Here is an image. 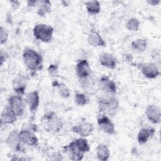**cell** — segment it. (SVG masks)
<instances>
[{
	"mask_svg": "<svg viewBox=\"0 0 161 161\" xmlns=\"http://www.w3.org/2000/svg\"><path fill=\"white\" fill-rule=\"evenodd\" d=\"M64 150L72 160H81L85 153L90 151V146L87 140L84 137L77 138L64 147Z\"/></svg>",
	"mask_w": 161,
	"mask_h": 161,
	"instance_id": "obj_1",
	"label": "cell"
},
{
	"mask_svg": "<svg viewBox=\"0 0 161 161\" xmlns=\"http://www.w3.org/2000/svg\"><path fill=\"white\" fill-rule=\"evenodd\" d=\"M23 59L25 66L31 71H37L43 68V57L35 50L30 48H25Z\"/></svg>",
	"mask_w": 161,
	"mask_h": 161,
	"instance_id": "obj_2",
	"label": "cell"
},
{
	"mask_svg": "<svg viewBox=\"0 0 161 161\" xmlns=\"http://www.w3.org/2000/svg\"><path fill=\"white\" fill-rule=\"evenodd\" d=\"M41 121L43 127L47 131L58 133L63 127L62 119L53 111L45 113Z\"/></svg>",
	"mask_w": 161,
	"mask_h": 161,
	"instance_id": "obj_3",
	"label": "cell"
},
{
	"mask_svg": "<svg viewBox=\"0 0 161 161\" xmlns=\"http://www.w3.org/2000/svg\"><path fill=\"white\" fill-rule=\"evenodd\" d=\"M33 33L37 40L44 43H48L52 39L53 28L49 25L38 23L34 26Z\"/></svg>",
	"mask_w": 161,
	"mask_h": 161,
	"instance_id": "obj_4",
	"label": "cell"
},
{
	"mask_svg": "<svg viewBox=\"0 0 161 161\" xmlns=\"http://www.w3.org/2000/svg\"><path fill=\"white\" fill-rule=\"evenodd\" d=\"M98 105L101 112L112 113L118 109L119 101L114 97H101L98 99Z\"/></svg>",
	"mask_w": 161,
	"mask_h": 161,
	"instance_id": "obj_5",
	"label": "cell"
},
{
	"mask_svg": "<svg viewBox=\"0 0 161 161\" xmlns=\"http://www.w3.org/2000/svg\"><path fill=\"white\" fill-rule=\"evenodd\" d=\"M28 82V77L22 74L17 75L12 81V87L14 91L19 96L23 95Z\"/></svg>",
	"mask_w": 161,
	"mask_h": 161,
	"instance_id": "obj_6",
	"label": "cell"
},
{
	"mask_svg": "<svg viewBox=\"0 0 161 161\" xmlns=\"http://www.w3.org/2000/svg\"><path fill=\"white\" fill-rule=\"evenodd\" d=\"M8 106L14 112L17 116H21L25 111L24 102L19 95L11 96L9 97Z\"/></svg>",
	"mask_w": 161,
	"mask_h": 161,
	"instance_id": "obj_7",
	"label": "cell"
},
{
	"mask_svg": "<svg viewBox=\"0 0 161 161\" xmlns=\"http://www.w3.org/2000/svg\"><path fill=\"white\" fill-rule=\"evenodd\" d=\"M97 121L99 128L103 132L109 135H113L116 133L114 125L108 116L101 115L97 118Z\"/></svg>",
	"mask_w": 161,
	"mask_h": 161,
	"instance_id": "obj_8",
	"label": "cell"
},
{
	"mask_svg": "<svg viewBox=\"0 0 161 161\" xmlns=\"http://www.w3.org/2000/svg\"><path fill=\"white\" fill-rule=\"evenodd\" d=\"M19 139L21 143L28 146L35 147L38 144V140L35 135L28 130H22L18 133Z\"/></svg>",
	"mask_w": 161,
	"mask_h": 161,
	"instance_id": "obj_9",
	"label": "cell"
},
{
	"mask_svg": "<svg viewBox=\"0 0 161 161\" xmlns=\"http://www.w3.org/2000/svg\"><path fill=\"white\" fill-rule=\"evenodd\" d=\"M75 72L79 80L87 78L91 75V67L86 59L79 60L75 65Z\"/></svg>",
	"mask_w": 161,
	"mask_h": 161,
	"instance_id": "obj_10",
	"label": "cell"
},
{
	"mask_svg": "<svg viewBox=\"0 0 161 161\" xmlns=\"http://www.w3.org/2000/svg\"><path fill=\"white\" fill-rule=\"evenodd\" d=\"M99 87L101 90L107 93L114 94L117 91L116 83L106 75H103L100 77L99 80Z\"/></svg>",
	"mask_w": 161,
	"mask_h": 161,
	"instance_id": "obj_11",
	"label": "cell"
},
{
	"mask_svg": "<svg viewBox=\"0 0 161 161\" xmlns=\"http://www.w3.org/2000/svg\"><path fill=\"white\" fill-rule=\"evenodd\" d=\"M94 130L93 125L89 122H82L76 126H74L72 131L78 134L81 137L89 136Z\"/></svg>",
	"mask_w": 161,
	"mask_h": 161,
	"instance_id": "obj_12",
	"label": "cell"
},
{
	"mask_svg": "<svg viewBox=\"0 0 161 161\" xmlns=\"http://www.w3.org/2000/svg\"><path fill=\"white\" fill-rule=\"evenodd\" d=\"M18 133L19 131L16 130L11 131L6 138L5 143L9 147H11L16 151L20 152L21 151L22 147L21 145V143L19 139Z\"/></svg>",
	"mask_w": 161,
	"mask_h": 161,
	"instance_id": "obj_13",
	"label": "cell"
},
{
	"mask_svg": "<svg viewBox=\"0 0 161 161\" xmlns=\"http://www.w3.org/2000/svg\"><path fill=\"white\" fill-rule=\"evenodd\" d=\"M145 114L147 119L153 124L160 123L161 119L160 109L155 104H150L146 109Z\"/></svg>",
	"mask_w": 161,
	"mask_h": 161,
	"instance_id": "obj_14",
	"label": "cell"
},
{
	"mask_svg": "<svg viewBox=\"0 0 161 161\" xmlns=\"http://www.w3.org/2000/svg\"><path fill=\"white\" fill-rule=\"evenodd\" d=\"M25 101L31 113H35L40 104V96L38 91H33L29 92L26 95Z\"/></svg>",
	"mask_w": 161,
	"mask_h": 161,
	"instance_id": "obj_15",
	"label": "cell"
},
{
	"mask_svg": "<svg viewBox=\"0 0 161 161\" xmlns=\"http://www.w3.org/2000/svg\"><path fill=\"white\" fill-rule=\"evenodd\" d=\"M141 71L148 79H155L160 75V70L154 63H145L142 65Z\"/></svg>",
	"mask_w": 161,
	"mask_h": 161,
	"instance_id": "obj_16",
	"label": "cell"
},
{
	"mask_svg": "<svg viewBox=\"0 0 161 161\" xmlns=\"http://www.w3.org/2000/svg\"><path fill=\"white\" fill-rule=\"evenodd\" d=\"M100 64L109 69H114L116 67V60L114 56L108 52L101 53L99 57Z\"/></svg>",
	"mask_w": 161,
	"mask_h": 161,
	"instance_id": "obj_17",
	"label": "cell"
},
{
	"mask_svg": "<svg viewBox=\"0 0 161 161\" xmlns=\"http://www.w3.org/2000/svg\"><path fill=\"white\" fill-rule=\"evenodd\" d=\"M155 133L154 128L152 127L143 128L140 130L137 135V140L140 145L146 143L151 138L153 137Z\"/></svg>",
	"mask_w": 161,
	"mask_h": 161,
	"instance_id": "obj_18",
	"label": "cell"
},
{
	"mask_svg": "<svg viewBox=\"0 0 161 161\" xmlns=\"http://www.w3.org/2000/svg\"><path fill=\"white\" fill-rule=\"evenodd\" d=\"M17 118V115L8 106L2 111L1 114V123L4 125H10L14 123Z\"/></svg>",
	"mask_w": 161,
	"mask_h": 161,
	"instance_id": "obj_19",
	"label": "cell"
},
{
	"mask_svg": "<svg viewBox=\"0 0 161 161\" xmlns=\"http://www.w3.org/2000/svg\"><path fill=\"white\" fill-rule=\"evenodd\" d=\"M87 42L92 47H104L106 46V43L97 31H92L89 34L87 37Z\"/></svg>",
	"mask_w": 161,
	"mask_h": 161,
	"instance_id": "obj_20",
	"label": "cell"
},
{
	"mask_svg": "<svg viewBox=\"0 0 161 161\" xmlns=\"http://www.w3.org/2000/svg\"><path fill=\"white\" fill-rule=\"evenodd\" d=\"M37 14L42 17L45 16L47 14L51 12L52 4L48 0L38 1L37 3Z\"/></svg>",
	"mask_w": 161,
	"mask_h": 161,
	"instance_id": "obj_21",
	"label": "cell"
},
{
	"mask_svg": "<svg viewBox=\"0 0 161 161\" xmlns=\"http://www.w3.org/2000/svg\"><path fill=\"white\" fill-rule=\"evenodd\" d=\"M96 155L97 158L101 161H106L110 156V151L105 144H99L96 148Z\"/></svg>",
	"mask_w": 161,
	"mask_h": 161,
	"instance_id": "obj_22",
	"label": "cell"
},
{
	"mask_svg": "<svg viewBox=\"0 0 161 161\" xmlns=\"http://www.w3.org/2000/svg\"><path fill=\"white\" fill-rule=\"evenodd\" d=\"M87 11L91 15H96L101 11V4L98 1H88L84 3Z\"/></svg>",
	"mask_w": 161,
	"mask_h": 161,
	"instance_id": "obj_23",
	"label": "cell"
},
{
	"mask_svg": "<svg viewBox=\"0 0 161 161\" xmlns=\"http://www.w3.org/2000/svg\"><path fill=\"white\" fill-rule=\"evenodd\" d=\"M131 47L133 50L138 52H144L147 47V42L145 39L138 38L134 40L131 42Z\"/></svg>",
	"mask_w": 161,
	"mask_h": 161,
	"instance_id": "obj_24",
	"label": "cell"
},
{
	"mask_svg": "<svg viewBox=\"0 0 161 161\" xmlns=\"http://www.w3.org/2000/svg\"><path fill=\"white\" fill-rule=\"evenodd\" d=\"M52 84L53 86H55L58 88L59 94L61 97L64 98H67L70 96V91L65 84L60 83L57 80H54Z\"/></svg>",
	"mask_w": 161,
	"mask_h": 161,
	"instance_id": "obj_25",
	"label": "cell"
},
{
	"mask_svg": "<svg viewBox=\"0 0 161 161\" xmlns=\"http://www.w3.org/2000/svg\"><path fill=\"white\" fill-rule=\"evenodd\" d=\"M126 28L132 31H136L139 29L140 26V21L135 18H130L127 20L126 23Z\"/></svg>",
	"mask_w": 161,
	"mask_h": 161,
	"instance_id": "obj_26",
	"label": "cell"
},
{
	"mask_svg": "<svg viewBox=\"0 0 161 161\" xmlns=\"http://www.w3.org/2000/svg\"><path fill=\"white\" fill-rule=\"evenodd\" d=\"M74 101L78 106H84L88 103L89 99L84 94L76 93L74 96Z\"/></svg>",
	"mask_w": 161,
	"mask_h": 161,
	"instance_id": "obj_27",
	"label": "cell"
},
{
	"mask_svg": "<svg viewBox=\"0 0 161 161\" xmlns=\"http://www.w3.org/2000/svg\"><path fill=\"white\" fill-rule=\"evenodd\" d=\"M79 82L81 87L87 91L92 90L94 86V82L90 76L83 79H79Z\"/></svg>",
	"mask_w": 161,
	"mask_h": 161,
	"instance_id": "obj_28",
	"label": "cell"
},
{
	"mask_svg": "<svg viewBox=\"0 0 161 161\" xmlns=\"http://www.w3.org/2000/svg\"><path fill=\"white\" fill-rule=\"evenodd\" d=\"M9 34L8 30L3 26L0 28V42L1 45L4 44L8 39Z\"/></svg>",
	"mask_w": 161,
	"mask_h": 161,
	"instance_id": "obj_29",
	"label": "cell"
},
{
	"mask_svg": "<svg viewBox=\"0 0 161 161\" xmlns=\"http://www.w3.org/2000/svg\"><path fill=\"white\" fill-rule=\"evenodd\" d=\"M48 72L51 77H57L58 76V67L57 65L51 64L48 68Z\"/></svg>",
	"mask_w": 161,
	"mask_h": 161,
	"instance_id": "obj_30",
	"label": "cell"
},
{
	"mask_svg": "<svg viewBox=\"0 0 161 161\" xmlns=\"http://www.w3.org/2000/svg\"><path fill=\"white\" fill-rule=\"evenodd\" d=\"M147 3L151 6H157L160 4V0H148Z\"/></svg>",
	"mask_w": 161,
	"mask_h": 161,
	"instance_id": "obj_31",
	"label": "cell"
},
{
	"mask_svg": "<svg viewBox=\"0 0 161 161\" xmlns=\"http://www.w3.org/2000/svg\"><path fill=\"white\" fill-rule=\"evenodd\" d=\"M10 3L11 4V6H12L13 8L14 9H17V8L19 5V2L18 1H11Z\"/></svg>",
	"mask_w": 161,
	"mask_h": 161,
	"instance_id": "obj_32",
	"label": "cell"
},
{
	"mask_svg": "<svg viewBox=\"0 0 161 161\" xmlns=\"http://www.w3.org/2000/svg\"><path fill=\"white\" fill-rule=\"evenodd\" d=\"M38 1H27V5L28 7H32L37 5Z\"/></svg>",
	"mask_w": 161,
	"mask_h": 161,
	"instance_id": "obj_33",
	"label": "cell"
}]
</instances>
